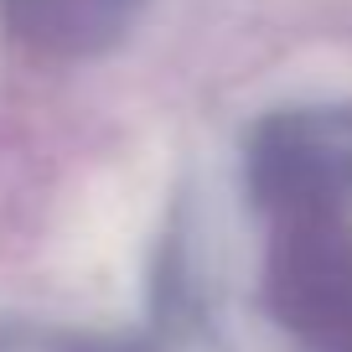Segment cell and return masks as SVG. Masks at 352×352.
Listing matches in <instances>:
<instances>
[{
	"instance_id": "1",
	"label": "cell",
	"mask_w": 352,
	"mask_h": 352,
	"mask_svg": "<svg viewBox=\"0 0 352 352\" xmlns=\"http://www.w3.org/2000/svg\"><path fill=\"white\" fill-rule=\"evenodd\" d=\"M270 243V311L311 352H352V208L280 212Z\"/></svg>"
},
{
	"instance_id": "2",
	"label": "cell",
	"mask_w": 352,
	"mask_h": 352,
	"mask_svg": "<svg viewBox=\"0 0 352 352\" xmlns=\"http://www.w3.org/2000/svg\"><path fill=\"white\" fill-rule=\"evenodd\" d=\"M145 0H0V26L42 57L109 52Z\"/></svg>"
},
{
	"instance_id": "3",
	"label": "cell",
	"mask_w": 352,
	"mask_h": 352,
	"mask_svg": "<svg viewBox=\"0 0 352 352\" xmlns=\"http://www.w3.org/2000/svg\"><path fill=\"white\" fill-rule=\"evenodd\" d=\"M63 352H104V347H63Z\"/></svg>"
}]
</instances>
